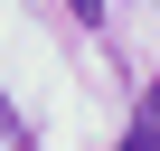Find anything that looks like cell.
Returning <instances> with one entry per match:
<instances>
[{
	"mask_svg": "<svg viewBox=\"0 0 160 151\" xmlns=\"http://www.w3.org/2000/svg\"><path fill=\"white\" fill-rule=\"evenodd\" d=\"M0 151H19V113H10V95H0Z\"/></svg>",
	"mask_w": 160,
	"mask_h": 151,
	"instance_id": "obj_2",
	"label": "cell"
},
{
	"mask_svg": "<svg viewBox=\"0 0 160 151\" xmlns=\"http://www.w3.org/2000/svg\"><path fill=\"white\" fill-rule=\"evenodd\" d=\"M66 10H75V19H85V29H94V19H104V0H66Z\"/></svg>",
	"mask_w": 160,
	"mask_h": 151,
	"instance_id": "obj_3",
	"label": "cell"
},
{
	"mask_svg": "<svg viewBox=\"0 0 160 151\" xmlns=\"http://www.w3.org/2000/svg\"><path fill=\"white\" fill-rule=\"evenodd\" d=\"M113 151H160V85H141V104H132V132H122Z\"/></svg>",
	"mask_w": 160,
	"mask_h": 151,
	"instance_id": "obj_1",
	"label": "cell"
}]
</instances>
